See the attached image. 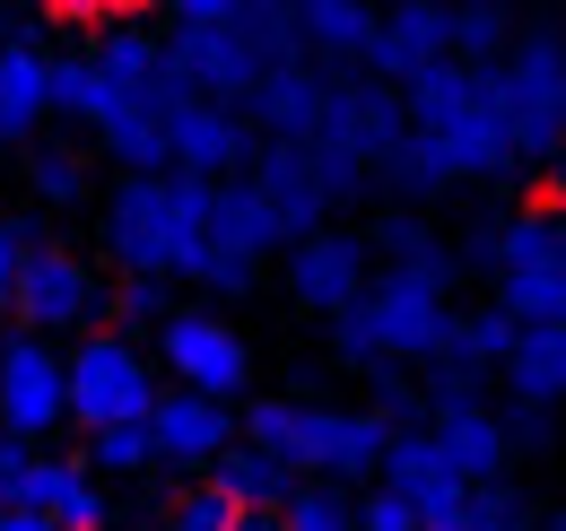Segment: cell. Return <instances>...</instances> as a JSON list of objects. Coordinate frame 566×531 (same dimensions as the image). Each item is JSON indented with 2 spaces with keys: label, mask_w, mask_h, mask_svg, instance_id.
Masks as SVG:
<instances>
[{
  "label": "cell",
  "mask_w": 566,
  "mask_h": 531,
  "mask_svg": "<svg viewBox=\"0 0 566 531\" xmlns=\"http://www.w3.org/2000/svg\"><path fill=\"white\" fill-rule=\"evenodd\" d=\"M9 314H18L27 340H87V332H105V279L71 244H35L27 270H18Z\"/></svg>",
  "instance_id": "cell-9"
},
{
  "label": "cell",
  "mask_w": 566,
  "mask_h": 531,
  "mask_svg": "<svg viewBox=\"0 0 566 531\" xmlns=\"http://www.w3.org/2000/svg\"><path fill=\"white\" fill-rule=\"evenodd\" d=\"M166 531H235V506L218 497L210 479H192V488L175 497V514H166Z\"/></svg>",
  "instance_id": "cell-35"
},
{
  "label": "cell",
  "mask_w": 566,
  "mask_h": 531,
  "mask_svg": "<svg viewBox=\"0 0 566 531\" xmlns=\"http://www.w3.org/2000/svg\"><path fill=\"white\" fill-rule=\"evenodd\" d=\"M366 253H384V270L392 279H419L427 296H444L453 288V253H444V236L427 227V218H410V209H392V218H375V236H366Z\"/></svg>",
  "instance_id": "cell-22"
},
{
  "label": "cell",
  "mask_w": 566,
  "mask_h": 531,
  "mask_svg": "<svg viewBox=\"0 0 566 531\" xmlns=\"http://www.w3.org/2000/svg\"><path fill=\"white\" fill-rule=\"evenodd\" d=\"M44 123H53V53H44L35 27H27L18 44H0V139L35 148Z\"/></svg>",
  "instance_id": "cell-19"
},
{
  "label": "cell",
  "mask_w": 566,
  "mask_h": 531,
  "mask_svg": "<svg viewBox=\"0 0 566 531\" xmlns=\"http://www.w3.org/2000/svg\"><path fill=\"white\" fill-rule=\"evenodd\" d=\"M489 96H496V123H505L514 166H549L566 148V35L523 27L505 44V62L489 70Z\"/></svg>",
  "instance_id": "cell-5"
},
{
  "label": "cell",
  "mask_w": 566,
  "mask_h": 531,
  "mask_svg": "<svg viewBox=\"0 0 566 531\" xmlns=\"http://www.w3.org/2000/svg\"><path fill=\"white\" fill-rule=\"evenodd\" d=\"M427 445L444 454V470L462 488H489L514 462V436H505V418H496L489 400H427Z\"/></svg>",
  "instance_id": "cell-15"
},
{
  "label": "cell",
  "mask_w": 566,
  "mask_h": 531,
  "mask_svg": "<svg viewBox=\"0 0 566 531\" xmlns=\"http://www.w3.org/2000/svg\"><path fill=\"white\" fill-rule=\"evenodd\" d=\"M453 323V305L444 296H427L419 279H375L366 296H357L349 314H332V348L349 357V366H410V357H436V340Z\"/></svg>",
  "instance_id": "cell-6"
},
{
  "label": "cell",
  "mask_w": 566,
  "mask_h": 531,
  "mask_svg": "<svg viewBox=\"0 0 566 531\" xmlns=\"http://www.w3.org/2000/svg\"><path fill=\"white\" fill-rule=\"evenodd\" d=\"M148 445H157V462L184 470V479H210V462L235 445V409H218L201 393H157L148 409Z\"/></svg>",
  "instance_id": "cell-16"
},
{
  "label": "cell",
  "mask_w": 566,
  "mask_h": 531,
  "mask_svg": "<svg viewBox=\"0 0 566 531\" xmlns=\"http://www.w3.org/2000/svg\"><path fill=\"white\" fill-rule=\"evenodd\" d=\"M244 445L253 454H271L287 462L296 479H332V488H375V470H384V445H392V427L375 418V409H332V400H253L244 409Z\"/></svg>",
  "instance_id": "cell-4"
},
{
  "label": "cell",
  "mask_w": 566,
  "mask_h": 531,
  "mask_svg": "<svg viewBox=\"0 0 566 531\" xmlns=\"http://www.w3.org/2000/svg\"><path fill=\"white\" fill-rule=\"evenodd\" d=\"M27 27H35V18H18V9H0V44H18Z\"/></svg>",
  "instance_id": "cell-39"
},
{
  "label": "cell",
  "mask_w": 566,
  "mask_h": 531,
  "mask_svg": "<svg viewBox=\"0 0 566 531\" xmlns=\"http://www.w3.org/2000/svg\"><path fill=\"white\" fill-rule=\"evenodd\" d=\"M27 192L44 200V209L87 200V157H78L71 139H35V148H27Z\"/></svg>",
  "instance_id": "cell-30"
},
{
  "label": "cell",
  "mask_w": 566,
  "mask_h": 531,
  "mask_svg": "<svg viewBox=\"0 0 566 531\" xmlns=\"http://www.w3.org/2000/svg\"><path fill=\"white\" fill-rule=\"evenodd\" d=\"M280 531H357V497L332 479H296V497L280 506Z\"/></svg>",
  "instance_id": "cell-32"
},
{
  "label": "cell",
  "mask_w": 566,
  "mask_h": 531,
  "mask_svg": "<svg viewBox=\"0 0 566 531\" xmlns=\"http://www.w3.org/2000/svg\"><path fill=\"white\" fill-rule=\"evenodd\" d=\"M323 105H332V79H323L314 62H287V70H271V79L244 96V123H262L271 139L305 148V139L323 132Z\"/></svg>",
  "instance_id": "cell-20"
},
{
  "label": "cell",
  "mask_w": 566,
  "mask_h": 531,
  "mask_svg": "<svg viewBox=\"0 0 566 531\" xmlns=\"http://www.w3.org/2000/svg\"><path fill=\"white\" fill-rule=\"evenodd\" d=\"M78 462L96 479H140V470H157V445H148V427H96Z\"/></svg>",
  "instance_id": "cell-33"
},
{
  "label": "cell",
  "mask_w": 566,
  "mask_h": 531,
  "mask_svg": "<svg viewBox=\"0 0 566 531\" xmlns=\"http://www.w3.org/2000/svg\"><path fill=\"white\" fill-rule=\"evenodd\" d=\"M105 105H114V87L96 79V62H87V53H53V123L96 132V123H105Z\"/></svg>",
  "instance_id": "cell-27"
},
{
  "label": "cell",
  "mask_w": 566,
  "mask_h": 531,
  "mask_svg": "<svg viewBox=\"0 0 566 531\" xmlns=\"http://www.w3.org/2000/svg\"><path fill=\"white\" fill-rule=\"evenodd\" d=\"M62 418H71V400H62V348L9 332V340H0V436L44 445Z\"/></svg>",
  "instance_id": "cell-11"
},
{
  "label": "cell",
  "mask_w": 566,
  "mask_h": 531,
  "mask_svg": "<svg viewBox=\"0 0 566 531\" xmlns=\"http://www.w3.org/2000/svg\"><path fill=\"white\" fill-rule=\"evenodd\" d=\"M87 62H96V79L114 96H148V87H166V35L148 18H105L96 44H87Z\"/></svg>",
  "instance_id": "cell-21"
},
{
  "label": "cell",
  "mask_w": 566,
  "mask_h": 531,
  "mask_svg": "<svg viewBox=\"0 0 566 531\" xmlns=\"http://www.w3.org/2000/svg\"><path fill=\"white\" fill-rule=\"evenodd\" d=\"M53 462H62V454H35V445L0 436V514H44V497H53Z\"/></svg>",
  "instance_id": "cell-29"
},
{
  "label": "cell",
  "mask_w": 566,
  "mask_h": 531,
  "mask_svg": "<svg viewBox=\"0 0 566 531\" xmlns=\"http://www.w3.org/2000/svg\"><path fill=\"white\" fill-rule=\"evenodd\" d=\"M210 192L192 175H123L105 192V262L123 279H201L210 262Z\"/></svg>",
  "instance_id": "cell-3"
},
{
  "label": "cell",
  "mask_w": 566,
  "mask_h": 531,
  "mask_svg": "<svg viewBox=\"0 0 566 531\" xmlns=\"http://www.w3.org/2000/svg\"><path fill=\"white\" fill-rule=\"evenodd\" d=\"M471 531H541V514L514 479H489V488H471Z\"/></svg>",
  "instance_id": "cell-34"
},
{
  "label": "cell",
  "mask_w": 566,
  "mask_h": 531,
  "mask_svg": "<svg viewBox=\"0 0 566 531\" xmlns=\"http://www.w3.org/2000/svg\"><path fill=\"white\" fill-rule=\"evenodd\" d=\"M375 488H392V497H410V506H436V497H453L462 479H453V470H444V454L427 445V427H401V436L384 445Z\"/></svg>",
  "instance_id": "cell-25"
},
{
  "label": "cell",
  "mask_w": 566,
  "mask_h": 531,
  "mask_svg": "<svg viewBox=\"0 0 566 531\" xmlns=\"http://www.w3.org/2000/svg\"><path fill=\"white\" fill-rule=\"evenodd\" d=\"M253 166V123L227 114V105H201L184 96L166 114V175H192V184H235Z\"/></svg>",
  "instance_id": "cell-13"
},
{
  "label": "cell",
  "mask_w": 566,
  "mask_h": 531,
  "mask_svg": "<svg viewBox=\"0 0 566 531\" xmlns=\"http://www.w3.org/2000/svg\"><path fill=\"white\" fill-rule=\"evenodd\" d=\"M244 184L262 192L271 227H280V244L314 236V227H332V209L366 192V175H357V166H332V157H314V148H287V139H262V148H253Z\"/></svg>",
  "instance_id": "cell-8"
},
{
  "label": "cell",
  "mask_w": 566,
  "mask_h": 531,
  "mask_svg": "<svg viewBox=\"0 0 566 531\" xmlns=\"http://www.w3.org/2000/svg\"><path fill=\"white\" fill-rule=\"evenodd\" d=\"M505 393H514V409H532V418H549L566 400V332H514V348H505Z\"/></svg>",
  "instance_id": "cell-23"
},
{
  "label": "cell",
  "mask_w": 566,
  "mask_h": 531,
  "mask_svg": "<svg viewBox=\"0 0 566 531\" xmlns=\"http://www.w3.org/2000/svg\"><path fill=\"white\" fill-rule=\"evenodd\" d=\"M366 288H375L366 236H349V227H314V236L287 244V296H296L305 314H349Z\"/></svg>",
  "instance_id": "cell-12"
},
{
  "label": "cell",
  "mask_w": 566,
  "mask_h": 531,
  "mask_svg": "<svg viewBox=\"0 0 566 531\" xmlns=\"http://www.w3.org/2000/svg\"><path fill=\"white\" fill-rule=\"evenodd\" d=\"M366 44H375L366 0H296V62H314L323 79H357Z\"/></svg>",
  "instance_id": "cell-17"
},
{
  "label": "cell",
  "mask_w": 566,
  "mask_h": 531,
  "mask_svg": "<svg viewBox=\"0 0 566 531\" xmlns=\"http://www.w3.org/2000/svg\"><path fill=\"white\" fill-rule=\"evenodd\" d=\"M62 400H71V418L87 427V436H96V427H148L157 375H148L140 340L87 332L78 348H62Z\"/></svg>",
  "instance_id": "cell-7"
},
{
  "label": "cell",
  "mask_w": 566,
  "mask_h": 531,
  "mask_svg": "<svg viewBox=\"0 0 566 531\" xmlns=\"http://www.w3.org/2000/svg\"><path fill=\"white\" fill-rule=\"evenodd\" d=\"M184 105V87H148V96H114L105 123H96V148L123 166V175H166V114Z\"/></svg>",
  "instance_id": "cell-18"
},
{
  "label": "cell",
  "mask_w": 566,
  "mask_h": 531,
  "mask_svg": "<svg viewBox=\"0 0 566 531\" xmlns=\"http://www.w3.org/2000/svg\"><path fill=\"white\" fill-rule=\"evenodd\" d=\"M157 531H166V523H157Z\"/></svg>",
  "instance_id": "cell-43"
},
{
  "label": "cell",
  "mask_w": 566,
  "mask_h": 531,
  "mask_svg": "<svg viewBox=\"0 0 566 531\" xmlns=\"http://www.w3.org/2000/svg\"><path fill=\"white\" fill-rule=\"evenodd\" d=\"M436 62H453V9L444 0H401L375 9V44H366V79L375 87H410Z\"/></svg>",
  "instance_id": "cell-14"
},
{
  "label": "cell",
  "mask_w": 566,
  "mask_h": 531,
  "mask_svg": "<svg viewBox=\"0 0 566 531\" xmlns=\"http://www.w3.org/2000/svg\"><path fill=\"white\" fill-rule=\"evenodd\" d=\"M0 531H53L44 514H0Z\"/></svg>",
  "instance_id": "cell-40"
},
{
  "label": "cell",
  "mask_w": 566,
  "mask_h": 531,
  "mask_svg": "<svg viewBox=\"0 0 566 531\" xmlns=\"http://www.w3.org/2000/svg\"><path fill=\"white\" fill-rule=\"evenodd\" d=\"M44 523H53V531H105V523H114V506H105V479L78 462V454H62V462H53Z\"/></svg>",
  "instance_id": "cell-26"
},
{
  "label": "cell",
  "mask_w": 566,
  "mask_h": 531,
  "mask_svg": "<svg viewBox=\"0 0 566 531\" xmlns=\"http://www.w3.org/2000/svg\"><path fill=\"white\" fill-rule=\"evenodd\" d=\"M541 184H549V200H541V209H566V148L549 157V175H541Z\"/></svg>",
  "instance_id": "cell-38"
},
{
  "label": "cell",
  "mask_w": 566,
  "mask_h": 531,
  "mask_svg": "<svg viewBox=\"0 0 566 531\" xmlns=\"http://www.w3.org/2000/svg\"><path fill=\"white\" fill-rule=\"evenodd\" d=\"M357 531H419V506L392 497V488H366L357 497Z\"/></svg>",
  "instance_id": "cell-36"
},
{
  "label": "cell",
  "mask_w": 566,
  "mask_h": 531,
  "mask_svg": "<svg viewBox=\"0 0 566 531\" xmlns=\"http://www.w3.org/2000/svg\"><path fill=\"white\" fill-rule=\"evenodd\" d=\"M157 348H166L175 393H201V400H218V409H235L244 384H253V348H244V332H235L227 314H210V305H175L166 332H157Z\"/></svg>",
  "instance_id": "cell-10"
},
{
  "label": "cell",
  "mask_w": 566,
  "mask_h": 531,
  "mask_svg": "<svg viewBox=\"0 0 566 531\" xmlns=\"http://www.w3.org/2000/svg\"><path fill=\"white\" fill-rule=\"evenodd\" d=\"M35 244H44V236H35L27 218H0V305L18 296V270H27V253H35Z\"/></svg>",
  "instance_id": "cell-37"
},
{
  "label": "cell",
  "mask_w": 566,
  "mask_h": 531,
  "mask_svg": "<svg viewBox=\"0 0 566 531\" xmlns=\"http://www.w3.org/2000/svg\"><path fill=\"white\" fill-rule=\"evenodd\" d=\"M401 123H410V139L384 157L392 192L436 200L453 184H514V148H505V123H496L489 70L436 62L427 79L401 87Z\"/></svg>",
  "instance_id": "cell-1"
},
{
  "label": "cell",
  "mask_w": 566,
  "mask_h": 531,
  "mask_svg": "<svg viewBox=\"0 0 566 531\" xmlns=\"http://www.w3.org/2000/svg\"><path fill=\"white\" fill-rule=\"evenodd\" d=\"M157 35H166V79L227 114H244V96L296 62V9L280 0H175Z\"/></svg>",
  "instance_id": "cell-2"
},
{
  "label": "cell",
  "mask_w": 566,
  "mask_h": 531,
  "mask_svg": "<svg viewBox=\"0 0 566 531\" xmlns=\"http://www.w3.org/2000/svg\"><path fill=\"white\" fill-rule=\"evenodd\" d=\"M166 314H175V288L166 279H114L105 288V332H123V340L166 332Z\"/></svg>",
  "instance_id": "cell-31"
},
{
  "label": "cell",
  "mask_w": 566,
  "mask_h": 531,
  "mask_svg": "<svg viewBox=\"0 0 566 531\" xmlns=\"http://www.w3.org/2000/svg\"><path fill=\"white\" fill-rule=\"evenodd\" d=\"M514 35H523V27H514V9H496V0L453 9V62H462V70H496Z\"/></svg>",
  "instance_id": "cell-28"
},
{
  "label": "cell",
  "mask_w": 566,
  "mask_h": 531,
  "mask_svg": "<svg viewBox=\"0 0 566 531\" xmlns=\"http://www.w3.org/2000/svg\"><path fill=\"white\" fill-rule=\"evenodd\" d=\"M549 531H566V514H549Z\"/></svg>",
  "instance_id": "cell-42"
},
{
  "label": "cell",
  "mask_w": 566,
  "mask_h": 531,
  "mask_svg": "<svg viewBox=\"0 0 566 531\" xmlns=\"http://www.w3.org/2000/svg\"><path fill=\"white\" fill-rule=\"evenodd\" d=\"M235 531H280V514H235Z\"/></svg>",
  "instance_id": "cell-41"
},
{
  "label": "cell",
  "mask_w": 566,
  "mask_h": 531,
  "mask_svg": "<svg viewBox=\"0 0 566 531\" xmlns=\"http://www.w3.org/2000/svg\"><path fill=\"white\" fill-rule=\"evenodd\" d=\"M210 488L235 506V514H280L287 497H296V470L271 462V454H253V445H227L210 462Z\"/></svg>",
  "instance_id": "cell-24"
}]
</instances>
